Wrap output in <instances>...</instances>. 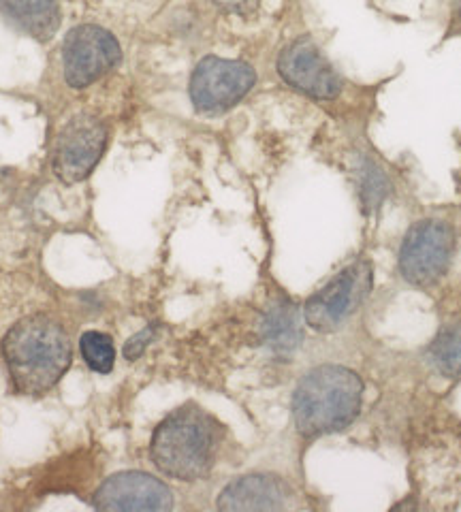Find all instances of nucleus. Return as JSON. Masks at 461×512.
<instances>
[{
  "label": "nucleus",
  "instance_id": "f257e3e1",
  "mask_svg": "<svg viewBox=\"0 0 461 512\" xmlns=\"http://www.w3.org/2000/svg\"><path fill=\"white\" fill-rule=\"evenodd\" d=\"M225 427L197 404H186L167 414L154 429L150 457L165 476L193 483L214 468Z\"/></svg>",
  "mask_w": 461,
  "mask_h": 512
},
{
  "label": "nucleus",
  "instance_id": "f03ea898",
  "mask_svg": "<svg viewBox=\"0 0 461 512\" xmlns=\"http://www.w3.org/2000/svg\"><path fill=\"white\" fill-rule=\"evenodd\" d=\"M13 387L24 395H43L67 374L73 359L69 333L45 314L26 316L3 340Z\"/></svg>",
  "mask_w": 461,
  "mask_h": 512
},
{
  "label": "nucleus",
  "instance_id": "7ed1b4c3",
  "mask_svg": "<svg viewBox=\"0 0 461 512\" xmlns=\"http://www.w3.org/2000/svg\"><path fill=\"white\" fill-rule=\"evenodd\" d=\"M363 406V380L348 367L319 365L299 380L293 421L304 438H321L353 425Z\"/></svg>",
  "mask_w": 461,
  "mask_h": 512
},
{
  "label": "nucleus",
  "instance_id": "20e7f679",
  "mask_svg": "<svg viewBox=\"0 0 461 512\" xmlns=\"http://www.w3.org/2000/svg\"><path fill=\"white\" fill-rule=\"evenodd\" d=\"M453 254L455 231L451 224L438 218H425L408 229L397 256V267L408 284L429 288L447 276Z\"/></svg>",
  "mask_w": 461,
  "mask_h": 512
},
{
  "label": "nucleus",
  "instance_id": "39448f33",
  "mask_svg": "<svg viewBox=\"0 0 461 512\" xmlns=\"http://www.w3.org/2000/svg\"><path fill=\"white\" fill-rule=\"evenodd\" d=\"M374 286L372 263L359 259L333 276L321 291L308 297L304 318L310 329L331 333L340 329L370 297Z\"/></svg>",
  "mask_w": 461,
  "mask_h": 512
},
{
  "label": "nucleus",
  "instance_id": "423d86ee",
  "mask_svg": "<svg viewBox=\"0 0 461 512\" xmlns=\"http://www.w3.org/2000/svg\"><path fill=\"white\" fill-rule=\"evenodd\" d=\"M257 75L242 60H225L218 56L203 58L190 77V101L199 114H225L252 90Z\"/></svg>",
  "mask_w": 461,
  "mask_h": 512
},
{
  "label": "nucleus",
  "instance_id": "0eeeda50",
  "mask_svg": "<svg viewBox=\"0 0 461 512\" xmlns=\"http://www.w3.org/2000/svg\"><path fill=\"white\" fill-rule=\"evenodd\" d=\"M120 58L122 52L116 37L94 24L75 26L62 43V71L67 84L75 90L99 82L103 75L118 67Z\"/></svg>",
  "mask_w": 461,
  "mask_h": 512
},
{
  "label": "nucleus",
  "instance_id": "6e6552de",
  "mask_svg": "<svg viewBox=\"0 0 461 512\" xmlns=\"http://www.w3.org/2000/svg\"><path fill=\"white\" fill-rule=\"evenodd\" d=\"M107 148L105 124L90 114L73 116L56 139L52 167L58 180L77 184L86 180L92 169L99 165Z\"/></svg>",
  "mask_w": 461,
  "mask_h": 512
},
{
  "label": "nucleus",
  "instance_id": "1a4fd4ad",
  "mask_svg": "<svg viewBox=\"0 0 461 512\" xmlns=\"http://www.w3.org/2000/svg\"><path fill=\"white\" fill-rule=\"evenodd\" d=\"M278 73L291 88L316 101H331L342 92V79L310 37H299L282 50Z\"/></svg>",
  "mask_w": 461,
  "mask_h": 512
},
{
  "label": "nucleus",
  "instance_id": "9d476101",
  "mask_svg": "<svg viewBox=\"0 0 461 512\" xmlns=\"http://www.w3.org/2000/svg\"><path fill=\"white\" fill-rule=\"evenodd\" d=\"M94 506L101 510L165 512L173 508V493L163 480L146 472H118L94 493Z\"/></svg>",
  "mask_w": 461,
  "mask_h": 512
},
{
  "label": "nucleus",
  "instance_id": "9b49d317",
  "mask_svg": "<svg viewBox=\"0 0 461 512\" xmlns=\"http://www.w3.org/2000/svg\"><path fill=\"white\" fill-rule=\"evenodd\" d=\"M291 491L280 478L269 474H246L235 478L218 495L220 510H284Z\"/></svg>",
  "mask_w": 461,
  "mask_h": 512
},
{
  "label": "nucleus",
  "instance_id": "f8f14e48",
  "mask_svg": "<svg viewBox=\"0 0 461 512\" xmlns=\"http://www.w3.org/2000/svg\"><path fill=\"white\" fill-rule=\"evenodd\" d=\"M261 340L274 357L289 359L304 342L299 308L291 299L278 297L269 303L261 320Z\"/></svg>",
  "mask_w": 461,
  "mask_h": 512
},
{
  "label": "nucleus",
  "instance_id": "ddd939ff",
  "mask_svg": "<svg viewBox=\"0 0 461 512\" xmlns=\"http://www.w3.org/2000/svg\"><path fill=\"white\" fill-rule=\"evenodd\" d=\"M0 15L37 41L52 39L60 28L58 0H0Z\"/></svg>",
  "mask_w": 461,
  "mask_h": 512
},
{
  "label": "nucleus",
  "instance_id": "4468645a",
  "mask_svg": "<svg viewBox=\"0 0 461 512\" xmlns=\"http://www.w3.org/2000/svg\"><path fill=\"white\" fill-rule=\"evenodd\" d=\"M427 363L444 378L461 376V316L440 327L427 348Z\"/></svg>",
  "mask_w": 461,
  "mask_h": 512
},
{
  "label": "nucleus",
  "instance_id": "2eb2a0df",
  "mask_svg": "<svg viewBox=\"0 0 461 512\" xmlns=\"http://www.w3.org/2000/svg\"><path fill=\"white\" fill-rule=\"evenodd\" d=\"M355 186L359 192V201L365 212L378 210L383 201L389 195V180L387 175L376 167L374 160L370 158H357L355 165Z\"/></svg>",
  "mask_w": 461,
  "mask_h": 512
},
{
  "label": "nucleus",
  "instance_id": "dca6fc26",
  "mask_svg": "<svg viewBox=\"0 0 461 512\" xmlns=\"http://www.w3.org/2000/svg\"><path fill=\"white\" fill-rule=\"evenodd\" d=\"M79 352H82V359L92 372L109 374L114 370L116 346L107 333L86 331L82 338H79Z\"/></svg>",
  "mask_w": 461,
  "mask_h": 512
},
{
  "label": "nucleus",
  "instance_id": "f3484780",
  "mask_svg": "<svg viewBox=\"0 0 461 512\" xmlns=\"http://www.w3.org/2000/svg\"><path fill=\"white\" fill-rule=\"evenodd\" d=\"M156 331H158V327H156V325H150V327L143 329L141 333H137L135 338H131L129 342H126V346H124V357L129 359V361H133V359H137L139 355H143V350H146L148 344L154 340Z\"/></svg>",
  "mask_w": 461,
  "mask_h": 512
},
{
  "label": "nucleus",
  "instance_id": "a211bd4d",
  "mask_svg": "<svg viewBox=\"0 0 461 512\" xmlns=\"http://www.w3.org/2000/svg\"><path fill=\"white\" fill-rule=\"evenodd\" d=\"M212 3L220 11L240 15V18H250V15H254L259 9V0H212Z\"/></svg>",
  "mask_w": 461,
  "mask_h": 512
},
{
  "label": "nucleus",
  "instance_id": "6ab92c4d",
  "mask_svg": "<svg viewBox=\"0 0 461 512\" xmlns=\"http://www.w3.org/2000/svg\"><path fill=\"white\" fill-rule=\"evenodd\" d=\"M453 7H455V20L461 22V0H453Z\"/></svg>",
  "mask_w": 461,
  "mask_h": 512
}]
</instances>
